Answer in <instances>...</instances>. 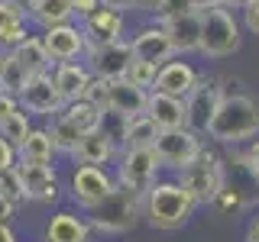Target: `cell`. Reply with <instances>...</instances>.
<instances>
[{
  "label": "cell",
  "instance_id": "obj_1",
  "mask_svg": "<svg viewBox=\"0 0 259 242\" xmlns=\"http://www.w3.org/2000/svg\"><path fill=\"white\" fill-rule=\"evenodd\" d=\"M204 136L214 145H246L259 136V100L249 94H224Z\"/></svg>",
  "mask_w": 259,
  "mask_h": 242
},
{
  "label": "cell",
  "instance_id": "obj_2",
  "mask_svg": "<svg viewBox=\"0 0 259 242\" xmlns=\"http://www.w3.org/2000/svg\"><path fill=\"white\" fill-rule=\"evenodd\" d=\"M198 204L175 177H159L143 197V220L159 232H175L191 223Z\"/></svg>",
  "mask_w": 259,
  "mask_h": 242
},
{
  "label": "cell",
  "instance_id": "obj_3",
  "mask_svg": "<svg viewBox=\"0 0 259 242\" xmlns=\"http://www.w3.org/2000/svg\"><path fill=\"white\" fill-rule=\"evenodd\" d=\"M84 216L97 236H126L130 229H136L143 223V197L126 188H113Z\"/></svg>",
  "mask_w": 259,
  "mask_h": 242
},
{
  "label": "cell",
  "instance_id": "obj_4",
  "mask_svg": "<svg viewBox=\"0 0 259 242\" xmlns=\"http://www.w3.org/2000/svg\"><path fill=\"white\" fill-rule=\"evenodd\" d=\"M243 45V26L240 16L227 7H210L201 10V42H198V55L201 58H230L237 55Z\"/></svg>",
  "mask_w": 259,
  "mask_h": 242
},
{
  "label": "cell",
  "instance_id": "obj_5",
  "mask_svg": "<svg viewBox=\"0 0 259 242\" xmlns=\"http://www.w3.org/2000/svg\"><path fill=\"white\" fill-rule=\"evenodd\" d=\"M172 177L191 194V200L198 207H210L214 197L224 191V184H227V165H224V158L217 155V152H210L204 145V152H201L188 168H182V171L172 174Z\"/></svg>",
  "mask_w": 259,
  "mask_h": 242
},
{
  "label": "cell",
  "instance_id": "obj_6",
  "mask_svg": "<svg viewBox=\"0 0 259 242\" xmlns=\"http://www.w3.org/2000/svg\"><path fill=\"white\" fill-rule=\"evenodd\" d=\"M152 152H156L162 171L178 174L182 168H188L191 161L198 158L201 152H204V136L194 133V129H188V126H182V129H165V133L156 136Z\"/></svg>",
  "mask_w": 259,
  "mask_h": 242
},
{
  "label": "cell",
  "instance_id": "obj_7",
  "mask_svg": "<svg viewBox=\"0 0 259 242\" xmlns=\"http://www.w3.org/2000/svg\"><path fill=\"white\" fill-rule=\"evenodd\" d=\"M162 168H159V158L152 149H123L113 161V181L117 188H126L133 194L146 197V191L159 181Z\"/></svg>",
  "mask_w": 259,
  "mask_h": 242
},
{
  "label": "cell",
  "instance_id": "obj_8",
  "mask_svg": "<svg viewBox=\"0 0 259 242\" xmlns=\"http://www.w3.org/2000/svg\"><path fill=\"white\" fill-rule=\"evenodd\" d=\"M113 188H117L113 171L110 168H94V165H71L68 184H65L68 200L75 204V210H81V213L94 210Z\"/></svg>",
  "mask_w": 259,
  "mask_h": 242
},
{
  "label": "cell",
  "instance_id": "obj_9",
  "mask_svg": "<svg viewBox=\"0 0 259 242\" xmlns=\"http://www.w3.org/2000/svg\"><path fill=\"white\" fill-rule=\"evenodd\" d=\"M224 94L227 91L221 87L217 78H204V75H201L198 84L191 87V94L185 97V126L204 136V129H207L210 119H214V113H217V107H221V100H224Z\"/></svg>",
  "mask_w": 259,
  "mask_h": 242
},
{
  "label": "cell",
  "instance_id": "obj_10",
  "mask_svg": "<svg viewBox=\"0 0 259 242\" xmlns=\"http://www.w3.org/2000/svg\"><path fill=\"white\" fill-rule=\"evenodd\" d=\"M16 103H20V110H26L29 116H39V119H52L65 110V97H62L59 87H55L52 75L29 78L26 87L16 94Z\"/></svg>",
  "mask_w": 259,
  "mask_h": 242
},
{
  "label": "cell",
  "instance_id": "obj_11",
  "mask_svg": "<svg viewBox=\"0 0 259 242\" xmlns=\"http://www.w3.org/2000/svg\"><path fill=\"white\" fill-rule=\"evenodd\" d=\"M39 39H42L46 55L52 58V65H59V62H81L84 52H88V36H84V29H81L78 20L49 26V29L39 32Z\"/></svg>",
  "mask_w": 259,
  "mask_h": 242
},
{
  "label": "cell",
  "instance_id": "obj_12",
  "mask_svg": "<svg viewBox=\"0 0 259 242\" xmlns=\"http://www.w3.org/2000/svg\"><path fill=\"white\" fill-rule=\"evenodd\" d=\"M23 177V191H26V204H42L55 207L62 200V177L55 165H16Z\"/></svg>",
  "mask_w": 259,
  "mask_h": 242
},
{
  "label": "cell",
  "instance_id": "obj_13",
  "mask_svg": "<svg viewBox=\"0 0 259 242\" xmlns=\"http://www.w3.org/2000/svg\"><path fill=\"white\" fill-rule=\"evenodd\" d=\"M91 68L94 78L104 81H120L126 75L130 62H133V52H130V42L120 39V42H107V45H88L84 58H81Z\"/></svg>",
  "mask_w": 259,
  "mask_h": 242
},
{
  "label": "cell",
  "instance_id": "obj_14",
  "mask_svg": "<svg viewBox=\"0 0 259 242\" xmlns=\"http://www.w3.org/2000/svg\"><path fill=\"white\" fill-rule=\"evenodd\" d=\"M130 42V52H133L136 62H149V65H165L175 58V48H172V39H168L165 26H159V23H146L133 32V36L126 39Z\"/></svg>",
  "mask_w": 259,
  "mask_h": 242
},
{
  "label": "cell",
  "instance_id": "obj_15",
  "mask_svg": "<svg viewBox=\"0 0 259 242\" xmlns=\"http://www.w3.org/2000/svg\"><path fill=\"white\" fill-rule=\"evenodd\" d=\"M201 71L194 68L191 62H185L182 55H175L172 62L159 65L156 71V84H152V91L159 94H168V97H178V100H185V97L191 94V87L198 84Z\"/></svg>",
  "mask_w": 259,
  "mask_h": 242
},
{
  "label": "cell",
  "instance_id": "obj_16",
  "mask_svg": "<svg viewBox=\"0 0 259 242\" xmlns=\"http://www.w3.org/2000/svg\"><path fill=\"white\" fill-rule=\"evenodd\" d=\"M94 229L81 210H55L42 226V242H91Z\"/></svg>",
  "mask_w": 259,
  "mask_h": 242
},
{
  "label": "cell",
  "instance_id": "obj_17",
  "mask_svg": "<svg viewBox=\"0 0 259 242\" xmlns=\"http://www.w3.org/2000/svg\"><path fill=\"white\" fill-rule=\"evenodd\" d=\"M81 29L88 36V45H107V42H120L126 32V16L110 7H97V10L81 20Z\"/></svg>",
  "mask_w": 259,
  "mask_h": 242
},
{
  "label": "cell",
  "instance_id": "obj_18",
  "mask_svg": "<svg viewBox=\"0 0 259 242\" xmlns=\"http://www.w3.org/2000/svg\"><path fill=\"white\" fill-rule=\"evenodd\" d=\"M32 36V23L26 16V4L20 0H0V48L10 52Z\"/></svg>",
  "mask_w": 259,
  "mask_h": 242
},
{
  "label": "cell",
  "instance_id": "obj_19",
  "mask_svg": "<svg viewBox=\"0 0 259 242\" xmlns=\"http://www.w3.org/2000/svg\"><path fill=\"white\" fill-rule=\"evenodd\" d=\"M146 100H149V91H143V87L130 84L126 78H120V81L107 84V107H104V113H117L123 119H133L140 113H146Z\"/></svg>",
  "mask_w": 259,
  "mask_h": 242
},
{
  "label": "cell",
  "instance_id": "obj_20",
  "mask_svg": "<svg viewBox=\"0 0 259 242\" xmlns=\"http://www.w3.org/2000/svg\"><path fill=\"white\" fill-rule=\"evenodd\" d=\"M117 155H120V149L113 145L107 136L97 129V133H84L78 139V145L71 149V155H68V161L71 165H94V168H107V165H113L117 161Z\"/></svg>",
  "mask_w": 259,
  "mask_h": 242
},
{
  "label": "cell",
  "instance_id": "obj_21",
  "mask_svg": "<svg viewBox=\"0 0 259 242\" xmlns=\"http://www.w3.org/2000/svg\"><path fill=\"white\" fill-rule=\"evenodd\" d=\"M52 81H55V87L62 91L65 97V103H71V100H81V97L88 94V87H91V68H88L84 62H59V65H52Z\"/></svg>",
  "mask_w": 259,
  "mask_h": 242
},
{
  "label": "cell",
  "instance_id": "obj_22",
  "mask_svg": "<svg viewBox=\"0 0 259 242\" xmlns=\"http://www.w3.org/2000/svg\"><path fill=\"white\" fill-rule=\"evenodd\" d=\"M59 149L46 126H32L29 136L16 145V165H55Z\"/></svg>",
  "mask_w": 259,
  "mask_h": 242
},
{
  "label": "cell",
  "instance_id": "obj_23",
  "mask_svg": "<svg viewBox=\"0 0 259 242\" xmlns=\"http://www.w3.org/2000/svg\"><path fill=\"white\" fill-rule=\"evenodd\" d=\"M165 32H168V39H172L175 55H182V58L198 55V42H201V13L191 10V13L178 16V20H168V23H165Z\"/></svg>",
  "mask_w": 259,
  "mask_h": 242
},
{
  "label": "cell",
  "instance_id": "obj_24",
  "mask_svg": "<svg viewBox=\"0 0 259 242\" xmlns=\"http://www.w3.org/2000/svg\"><path fill=\"white\" fill-rule=\"evenodd\" d=\"M146 116L156 123L159 133L165 129H182L185 126V100L159 91H149V100H146Z\"/></svg>",
  "mask_w": 259,
  "mask_h": 242
},
{
  "label": "cell",
  "instance_id": "obj_25",
  "mask_svg": "<svg viewBox=\"0 0 259 242\" xmlns=\"http://www.w3.org/2000/svg\"><path fill=\"white\" fill-rule=\"evenodd\" d=\"M26 16L32 23V29H49L59 23H71L75 20V7L71 0H26Z\"/></svg>",
  "mask_w": 259,
  "mask_h": 242
},
{
  "label": "cell",
  "instance_id": "obj_26",
  "mask_svg": "<svg viewBox=\"0 0 259 242\" xmlns=\"http://www.w3.org/2000/svg\"><path fill=\"white\" fill-rule=\"evenodd\" d=\"M10 55L29 71V78H36V75H49V71H52V58L46 55V45H42V39H39V32H32V36H29V39H23V42L16 45V48H10Z\"/></svg>",
  "mask_w": 259,
  "mask_h": 242
},
{
  "label": "cell",
  "instance_id": "obj_27",
  "mask_svg": "<svg viewBox=\"0 0 259 242\" xmlns=\"http://www.w3.org/2000/svg\"><path fill=\"white\" fill-rule=\"evenodd\" d=\"M156 136H159L156 123H152L146 113H140V116L126 119V133H123V145H120V152H123V149H152Z\"/></svg>",
  "mask_w": 259,
  "mask_h": 242
},
{
  "label": "cell",
  "instance_id": "obj_28",
  "mask_svg": "<svg viewBox=\"0 0 259 242\" xmlns=\"http://www.w3.org/2000/svg\"><path fill=\"white\" fill-rule=\"evenodd\" d=\"M62 113L81 129V133H97V129H101V123H104V110H101V107H94L91 100H84V97H81V100L65 103V110H62Z\"/></svg>",
  "mask_w": 259,
  "mask_h": 242
},
{
  "label": "cell",
  "instance_id": "obj_29",
  "mask_svg": "<svg viewBox=\"0 0 259 242\" xmlns=\"http://www.w3.org/2000/svg\"><path fill=\"white\" fill-rule=\"evenodd\" d=\"M46 129L52 133V142H55V149H59V155H62V158H68V155H71V149L78 145V139L84 136V133H81V129H78L75 123H71L68 116H65V113L52 116Z\"/></svg>",
  "mask_w": 259,
  "mask_h": 242
},
{
  "label": "cell",
  "instance_id": "obj_30",
  "mask_svg": "<svg viewBox=\"0 0 259 242\" xmlns=\"http://www.w3.org/2000/svg\"><path fill=\"white\" fill-rule=\"evenodd\" d=\"M29 129H32V116L26 110H13L10 116L0 123V136H4L7 142H13V145H20L23 139L29 136Z\"/></svg>",
  "mask_w": 259,
  "mask_h": 242
},
{
  "label": "cell",
  "instance_id": "obj_31",
  "mask_svg": "<svg viewBox=\"0 0 259 242\" xmlns=\"http://www.w3.org/2000/svg\"><path fill=\"white\" fill-rule=\"evenodd\" d=\"M191 0H152L149 4V16L152 23H159V26H165L168 20H178V16L191 13Z\"/></svg>",
  "mask_w": 259,
  "mask_h": 242
},
{
  "label": "cell",
  "instance_id": "obj_32",
  "mask_svg": "<svg viewBox=\"0 0 259 242\" xmlns=\"http://www.w3.org/2000/svg\"><path fill=\"white\" fill-rule=\"evenodd\" d=\"M26 81H29V71L23 68L20 62L13 58L10 52H7V65H4V78H0V91H7V94H20L23 87H26Z\"/></svg>",
  "mask_w": 259,
  "mask_h": 242
},
{
  "label": "cell",
  "instance_id": "obj_33",
  "mask_svg": "<svg viewBox=\"0 0 259 242\" xmlns=\"http://www.w3.org/2000/svg\"><path fill=\"white\" fill-rule=\"evenodd\" d=\"M0 194H4L13 207L26 204V191H23V177H20V168L16 165L7 168V171H0Z\"/></svg>",
  "mask_w": 259,
  "mask_h": 242
},
{
  "label": "cell",
  "instance_id": "obj_34",
  "mask_svg": "<svg viewBox=\"0 0 259 242\" xmlns=\"http://www.w3.org/2000/svg\"><path fill=\"white\" fill-rule=\"evenodd\" d=\"M156 65H149V62H130V68H126V81L130 84H136V87H143V91H152V84H156Z\"/></svg>",
  "mask_w": 259,
  "mask_h": 242
},
{
  "label": "cell",
  "instance_id": "obj_35",
  "mask_svg": "<svg viewBox=\"0 0 259 242\" xmlns=\"http://www.w3.org/2000/svg\"><path fill=\"white\" fill-rule=\"evenodd\" d=\"M237 165L243 168V171H246L249 177H253V181H259V139H253V142H246V149L243 152H237Z\"/></svg>",
  "mask_w": 259,
  "mask_h": 242
},
{
  "label": "cell",
  "instance_id": "obj_36",
  "mask_svg": "<svg viewBox=\"0 0 259 242\" xmlns=\"http://www.w3.org/2000/svg\"><path fill=\"white\" fill-rule=\"evenodd\" d=\"M240 26L249 32V36H259V0H253L249 7L240 10Z\"/></svg>",
  "mask_w": 259,
  "mask_h": 242
},
{
  "label": "cell",
  "instance_id": "obj_37",
  "mask_svg": "<svg viewBox=\"0 0 259 242\" xmlns=\"http://www.w3.org/2000/svg\"><path fill=\"white\" fill-rule=\"evenodd\" d=\"M149 4L152 0H101V7H110V10H120V13H136V10H146L149 13Z\"/></svg>",
  "mask_w": 259,
  "mask_h": 242
},
{
  "label": "cell",
  "instance_id": "obj_38",
  "mask_svg": "<svg viewBox=\"0 0 259 242\" xmlns=\"http://www.w3.org/2000/svg\"><path fill=\"white\" fill-rule=\"evenodd\" d=\"M107 84L110 81H104V78H94L91 81V87H88V94H84V100H91L94 107H107Z\"/></svg>",
  "mask_w": 259,
  "mask_h": 242
},
{
  "label": "cell",
  "instance_id": "obj_39",
  "mask_svg": "<svg viewBox=\"0 0 259 242\" xmlns=\"http://www.w3.org/2000/svg\"><path fill=\"white\" fill-rule=\"evenodd\" d=\"M13 165H16V145L0 136V171H7V168H13Z\"/></svg>",
  "mask_w": 259,
  "mask_h": 242
},
{
  "label": "cell",
  "instance_id": "obj_40",
  "mask_svg": "<svg viewBox=\"0 0 259 242\" xmlns=\"http://www.w3.org/2000/svg\"><path fill=\"white\" fill-rule=\"evenodd\" d=\"M71 7H75V20L81 23V20H88V16L101 7V0H71Z\"/></svg>",
  "mask_w": 259,
  "mask_h": 242
},
{
  "label": "cell",
  "instance_id": "obj_41",
  "mask_svg": "<svg viewBox=\"0 0 259 242\" xmlns=\"http://www.w3.org/2000/svg\"><path fill=\"white\" fill-rule=\"evenodd\" d=\"M13 110H20V103H16V97H13V94H7V91H0V123H4V119L10 116Z\"/></svg>",
  "mask_w": 259,
  "mask_h": 242
},
{
  "label": "cell",
  "instance_id": "obj_42",
  "mask_svg": "<svg viewBox=\"0 0 259 242\" xmlns=\"http://www.w3.org/2000/svg\"><path fill=\"white\" fill-rule=\"evenodd\" d=\"M16 210H20V207H13L10 200L0 194V223H13L16 220Z\"/></svg>",
  "mask_w": 259,
  "mask_h": 242
},
{
  "label": "cell",
  "instance_id": "obj_43",
  "mask_svg": "<svg viewBox=\"0 0 259 242\" xmlns=\"http://www.w3.org/2000/svg\"><path fill=\"white\" fill-rule=\"evenodd\" d=\"M243 242H259V213L249 220V226H246V236H243Z\"/></svg>",
  "mask_w": 259,
  "mask_h": 242
},
{
  "label": "cell",
  "instance_id": "obj_44",
  "mask_svg": "<svg viewBox=\"0 0 259 242\" xmlns=\"http://www.w3.org/2000/svg\"><path fill=\"white\" fill-rule=\"evenodd\" d=\"M0 242H16V232L10 223H0Z\"/></svg>",
  "mask_w": 259,
  "mask_h": 242
},
{
  "label": "cell",
  "instance_id": "obj_45",
  "mask_svg": "<svg viewBox=\"0 0 259 242\" xmlns=\"http://www.w3.org/2000/svg\"><path fill=\"white\" fill-rule=\"evenodd\" d=\"M253 0H221V7H227V10H243V7H249Z\"/></svg>",
  "mask_w": 259,
  "mask_h": 242
},
{
  "label": "cell",
  "instance_id": "obj_46",
  "mask_svg": "<svg viewBox=\"0 0 259 242\" xmlns=\"http://www.w3.org/2000/svg\"><path fill=\"white\" fill-rule=\"evenodd\" d=\"M191 7H194V10H210V7H221V0H191Z\"/></svg>",
  "mask_w": 259,
  "mask_h": 242
},
{
  "label": "cell",
  "instance_id": "obj_47",
  "mask_svg": "<svg viewBox=\"0 0 259 242\" xmlns=\"http://www.w3.org/2000/svg\"><path fill=\"white\" fill-rule=\"evenodd\" d=\"M4 65H7V52L0 48V78H4Z\"/></svg>",
  "mask_w": 259,
  "mask_h": 242
},
{
  "label": "cell",
  "instance_id": "obj_48",
  "mask_svg": "<svg viewBox=\"0 0 259 242\" xmlns=\"http://www.w3.org/2000/svg\"><path fill=\"white\" fill-rule=\"evenodd\" d=\"M20 4H26V0H20Z\"/></svg>",
  "mask_w": 259,
  "mask_h": 242
}]
</instances>
